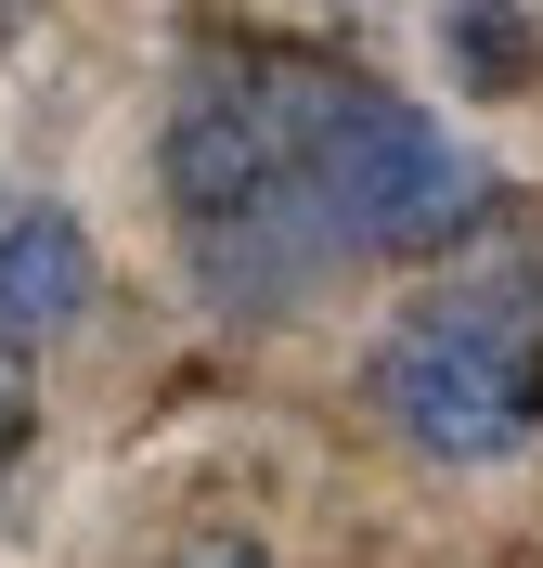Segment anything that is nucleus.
<instances>
[{
    "mask_svg": "<svg viewBox=\"0 0 543 568\" xmlns=\"http://www.w3.org/2000/svg\"><path fill=\"white\" fill-rule=\"evenodd\" d=\"M272 130H285V194L324 233V258H428L466 246L492 220V169L440 130L428 104H401L389 78L324 65V52H272Z\"/></svg>",
    "mask_w": 543,
    "mask_h": 568,
    "instance_id": "f257e3e1",
    "label": "nucleus"
},
{
    "mask_svg": "<svg viewBox=\"0 0 543 568\" xmlns=\"http://www.w3.org/2000/svg\"><path fill=\"white\" fill-rule=\"evenodd\" d=\"M375 414L428 465H505L543 426V297L517 272L414 297L375 349Z\"/></svg>",
    "mask_w": 543,
    "mask_h": 568,
    "instance_id": "f03ea898",
    "label": "nucleus"
},
{
    "mask_svg": "<svg viewBox=\"0 0 543 568\" xmlns=\"http://www.w3.org/2000/svg\"><path fill=\"white\" fill-rule=\"evenodd\" d=\"M91 284H104V258H91L78 207H52V194H0V362L52 349V336L91 311Z\"/></svg>",
    "mask_w": 543,
    "mask_h": 568,
    "instance_id": "7ed1b4c3",
    "label": "nucleus"
},
{
    "mask_svg": "<svg viewBox=\"0 0 543 568\" xmlns=\"http://www.w3.org/2000/svg\"><path fill=\"white\" fill-rule=\"evenodd\" d=\"M453 65L466 78H531V27L517 13H453Z\"/></svg>",
    "mask_w": 543,
    "mask_h": 568,
    "instance_id": "20e7f679",
    "label": "nucleus"
},
{
    "mask_svg": "<svg viewBox=\"0 0 543 568\" xmlns=\"http://www.w3.org/2000/svg\"><path fill=\"white\" fill-rule=\"evenodd\" d=\"M181 568H272V556H259V530H208V542H194Z\"/></svg>",
    "mask_w": 543,
    "mask_h": 568,
    "instance_id": "39448f33",
    "label": "nucleus"
},
{
    "mask_svg": "<svg viewBox=\"0 0 543 568\" xmlns=\"http://www.w3.org/2000/svg\"><path fill=\"white\" fill-rule=\"evenodd\" d=\"M13 439H27V375L0 362V453H13Z\"/></svg>",
    "mask_w": 543,
    "mask_h": 568,
    "instance_id": "423d86ee",
    "label": "nucleus"
}]
</instances>
